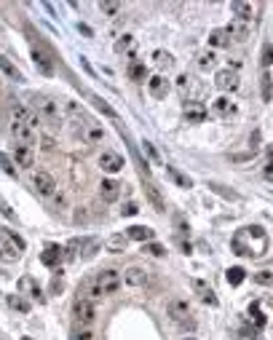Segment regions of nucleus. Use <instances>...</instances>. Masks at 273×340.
<instances>
[{
	"mask_svg": "<svg viewBox=\"0 0 273 340\" xmlns=\"http://www.w3.org/2000/svg\"><path fill=\"white\" fill-rule=\"evenodd\" d=\"M214 64H217V56H214V51H204V54L199 56V67H201L204 72L214 70Z\"/></svg>",
	"mask_w": 273,
	"mask_h": 340,
	"instance_id": "nucleus-28",
	"label": "nucleus"
},
{
	"mask_svg": "<svg viewBox=\"0 0 273 340\" xmlns=\"http://www.w3.org/2000/svg\"><path fill=\"white\" fill-rule=\"evenodd\" d=\"M185 118H187V124H201L206 118V107L196 99H187L185 102Z\"/></svg>",
	"mask_w": 273,
	"mask_h": 340,
	"instance_id": "nucleus-13",
	"label": "nucleus"
},
{
	"mask_svg": "<svg viewBox=\"0 0 273 340\" xmlns=\"http://www.w3.org/2000/svg\"><path fill=\"white\" fill-rule=\"evenodd\" d=\"M260 62H262V67H265V70L273 64V46H270V43L262 46V59H260Z\"/></svg>",
	"mask_w": 273,
	"mask_h": 340,
	"instance_id": "nucleus-43",
	"label": "nucleus"
},
{
	"mask_svg": "<svg viewBox=\"0 0 273 340\" xmlns=\"http://www.w3.org/2000/svg\"><path fill=\"white\" fill-rule=\"evenodd\" d=\"M169 316H172V322L174 324H180V327H193V314H190V306H187V300H180V297H174V300H169Z\"/></svg>",
	"mask_w": 273,
	"mask_h": 340,
	"instance_id": "nucleus-3",
	"label": "nucleus"
},
{
	"mask_svg": "<svg viewBox=\"0 0 273 340\" xmlns=\"http://www.w3.org/2000/svg\"><path fill=\"white\" fill-rule=\"evenodd\" d=\"M230 249L241 257H262L268 252V236L260 225H247L230 239Z\"/></svg>",
	"mask_w": 273,
	"mask_h": 340,
	"instance_id": "nucleus-1",
	"label": "nucleus"
},
{
	"mask_svg": "<svg viewBox=\"0 0 273 340\" xmlns=\"http://www.w3.org/2000/svg\"><path fill=\"white\" fill-rule=\"evenodd\" d=\"M35 107H37V118L41 124H49L51 131L59 129V105L49 97H35Z\"/></svg>",
	"mask_w": 273,
	"mask_h": 340,
	"instance_id": "nucleus-2",
	"label": "nucleus"
},
{
	"mask_svg": "<svg viewBox=\"0 0 273 340\" xmlns=\"http://www.w3.org/2000/svg\"><path fill=\"white\" fill-rule=\"evenodd\" d=\"M0 249H3V254H11V257H19V254L24 252V241L19 239L16 233L0 228Z\"/></svg>",
	"mask_w": 273,
	"mask_h": 340,
	"instance_id": "nucleus-5",
	"label": "nucleus"
},
{
	"mask_svg": "<svg viewBox=\"0 0 273 340\" xmlns=\"http://www.w3.org/2000/svg\"><path fill=\"white\" fill-rule=\"evenodd\" d=\"M81 67H83V70H86L89 75H94V70H91V64H89L86 59H83V56H81Z\"/></svg>",
	"mask_w": 273,
	"mask_h": 340,
	"instance_id": "nucleus-54",
	"label": "nucleus"
},
{
	"mask_svg": "<svg viewBox=\"0 0 273 340\" xmlns=\"http://www.w3.org/2000/svg\"><path fill=\"white\" fill-rule=\"evenodd\" d=\"M214 112H220V116H230V112H233V102L228 97H220L217 102H214Z\"/></svg>",
	"mask_w": 273,
	"mask_h": 340,
	"instance_id": "nucleus-36",
	"label": "nucleus"
},
{
	"mask_svg": "<svg viewBox=\"0 0 273 340\" xmlns=\"http://www.w3.org/2000/svg\"><path fill=\"white\" fill-rule=\"evenodd\" d=\"M97 284L102 289V295H115V292L121 289V284H124V279H121L118 271H102L99 279H97Z\"/></svg>",
	"mask_w": 273,
	"mask_h": 340,
	"instance_id": "nucleus-7",
	"label": "nucleus"
},
{
	"mask_svg": "<svg viewBox=\"0 0 273 340\" xmlns=\"http://www.w3.org/2000/svg\"><path fill=\"white\" fill-rule=\"evenodd\" d=\"M16 289H19V295H27V297L37 300V303H43V292H41V287L35 284L32 276H22V279H19V284H16Z\"/></svg>",
	"mask_w": 273,
	"mask_h": 340,
	"instance_id": "nucleus-12",
	"label": "nucleus"
},
{
	"mask_svg": "<svg viewBox=\"0 0 273 340\" xmlns=\"http://www.w3.org/2000/svg\"><path fill=\"white\" fill-rule=\"evenodd\" d=\"M126 244H129L126 236H112V239L107 241V247H110L112 252H124V249H126Z\"/></svg>",
	"mask_w": 273,
	"mask_h": 340,
	"instance_id": "nucleus-41",
	"label": "nucleus"
},
{
	"mask_svg": "<svg viewBox=\"0 0 273 340\" xmlns=\"http://www.w3.org/2000/svg\"><path fill=\"white\" fill-rule=\"evenodd\" d=\"M22 340H32V337H22Z\"/></svg>",
	"mask_w": 273,
	"mask_h": 340,
	"instance_id": "nucleus-56",
	"label": "nucleus"
},
{
	"mask_svg": "<svg viewBox=\"0 0 273 340\" xmlns=\"http://www.w3.org/2000/svg\"><path fill=\"white\" fill-rule=\"evenodd\" d=\"M105 137V131H102V126L99 124H86V142H99V139Z\"/></svg>",
	"mask_w": 273,
	"mask_h": 340,
	"instance_id": "nucleus-30",
	"label": "nucleus"
},
{
	"mask_svg": "<svg viewBox=\"0 0 273 340\" xmlns=\"http://www.w3.org/2000/svg\"><path fill=\"white\" fill-rule=\"evenodd\" d=\"M78 30H81L83 35H89V37H91V30H89V27H86V24H78Z\"/></svg>",
	"mask_w": 273,
	"mask_h": 340,
	"instance_id": "nucleus-55",
	"label": "nucleus"
},
{
	"mask_svg": "<svg viewBox=\"0 0 273 340\" xmlns=\"http://www.w3.org/2000/svg\"><path fill=\"white\" fill-rule=\"evenodd\" d=\"M145 252L155 254V257H164V254H166V249L161 247V244H147V249H145Z\"/></svg>",
	"mask_w": 273,
	"mask_h": 340,
	"instance_id": "nucleus-50",
	"label": "nucleus"
},
{
	"mask_svg": "<svg viewBox=\"0 0 273 340\" xmlns=\"http://www.w3.org/2000/svg\"><path fill=\"white\" fill-rule=\"evenodd\" d=\"M142 145H145V153H147L150 158H153V161H158V153L153 150V145H150V142H142Z\"/></svg>",
	"mask_w": 273,
	"mask_h": 340,
	"instance_id": "nucleus-53",
	"label": "nucleus"
},
{
	"mask_svg": "<svg viewBox=\"0 0 273 340\" xmlns=\"http://www.w3.org/2000/svg\"><path fill=\"white\" fill-rule=\"evenodd\" d=\"M99 166H102V172H107V174H118L126 164H124V158H121L118 153H112V150H105V153L99 156Z\"/></svg>",
	"mask_w": 273,
	"mask_h": 340,
	"instance_id": "nucleus-11",
	"label": "nucleus"
},
{
	"mask_svg": "<svg viewBox=\"0 0 273 340\" xmlns=\"http://www.w3.org/2000/svg\"><path fill=\"white\" fill-rule=\"evenodd\" d=\"M72 314H75V322H78L81 327H91L94 319H97V306L91 303V300L86 297H78L72 306Z\"/></svg>",
	"mask_w": 273,
	"mask_h": 340,
	"instance_id": "nucleus-4",
	"label": "nucleus"
},
{
	"mask_svg": "<svg viewBox=\"0 0 273 340\" xmlns=\"http://www.w3.org/2000/svg\"><path fill=\"white\" fill-rule=\"evenodd\" d=\"M255 281L257 284H273V271H260V273H255Z\"/></svg>",
	"mask_w": 273,
	"mask_h": 340,
	"instance_id": "nucleus-45",
	"label": "nucleus"
},
{
	"mask_svg": "<svg viewBox=\"0 0 273 340\" xmlns=\"http://www.w3.org/2000/svg\"><path fill=\"white\" fill-rule=\"evenodd\" d=\"M0 72H3L6 78L16 81V83H19V81H24V78H22V72L16 70V64H14L11 59H6V56H0Z\"/></svg>",
	"mask_w": 273,
	"mask_h": 340,
	"instance_id": "nucleus-23",
	"label": "nucleus"
},
{
	"mask_svg": "<svg viewBox=\"0 0 273 340\" xmlns=\"http://www.w3.org/2000/svg\"><path fill=\"white\" fill-rule=\"evenodd\" d=\"M209 187H212V191H217L220 196H225V198H230V201H239V196H236V193H230V191H225V187H222V185H209Z\"/></svg>",
	"mask_w": 273,
	"mask_h": 340,
	"instance_id": "nucleus-49",
	"label": "nucleus"
},
{
	"mask_svg": "<svg viewBox=\"0 0 273 340\" xmlns=\"http://www.w3.org/2000/svg\"><path fill=\"white\" fill-rule=\"evenodd\" d=\"M129 78L131 81H137V83H142L145 78H147V67H145V62H131L129 64Z\"/></svg>",
	"mask_w": 273,
	"mask_h": 340,
	"instance_id": "nucleus-25",
	"label": "nucleus"
},
{
	"mask_svg": "<svg viewBox=\"0 0 273 340\" xmlns=\"http://www.w3.org/2000/svg\"><path fill=\"white\" fill-rule=\"evenodd\" d=\"M91 102H94V107H97V110L102 112V116H107V118H118V116H115V110H112V107L107 105V102L102 99V97H97V94H91Z\"/></svg>",
	"mask_w": 273,
	"mask_h": 340,
	"instance_id": "nucleus-27",
	"label": "nucleus"
},
{
	"mask_svg": "<svg viewBox=\"0 0 273 340\" xmlns=\"http://www.w3.org/2000/svg\"><path fill=\"white\" fill-rule=\"evenodd\" d=\"M169 174H172V179H174V182H177V185H180V187H193V182H190V177H185L182 172H177V169H174V166H169Z\"/></svg>",
	"mask_w": 273,
	"mask_h": 340,
	"instance_id": "nucleus-39",
	"label": "nucleus"
},
{
	"mask_svg": "<svg viewBox=\"0 0 273 340\" xmlns=\"http://www.w3.org/2000/svg\"><path fill=\"white\" fill-rule=\"evenodd\" d=\"M262 97H265V102H270V75L268 72L262 75Z\"/></svg>",
	"mask_w": 273,
	"mask_h": 340,
	"instance_id": "nucleus-48",
	"label": "nucleus"
},
{
	"mask_svg": "<svg viewBox=\"0 0 273 340\" xmlns=\"http://www.w3.org/2000/svg\"><path fill=\"white\" fill-rule=\"evenodd\" d=\"M11 161L16 166H22V169H30L35 164V153H32V147H24V145H16L14 147V158Z\"/></svg>",
	"mask_w": 273,
	"mask_h": 340,
	"instance_id": "nucleus-14",
	"label": "nucleus"
},
{
	"mask_svg": "<svg viewBox=\"0 0 273 340\" xmlns=\"http://www.w3.org/2000/svg\"><path fill=\"white\" fill-rule=\"evenodd\" d=\"M153 62H155V67L161 70V72H164V70L169 72V70L174 67V56L169 54V51H155V54H153Z\"/></svg>",
	"mask_w": 273,
	"mask_h": 340,
	"instance_id": "nucleus-24",
	"label": "nucleus"
},
{
	"mask_svg": "<svg viewBox=\"0 0 273 340\" xmlns=\"http://www.w3.org/2000/svg\"><path fill=\"white\" fill-rule=\"evenodd\" d=\"M83 297H86V300H91V303H97V300H99V297H105V295H102V289H99V284H97V281H89V284H86V289H83Z\"/></svg>",
	"mask_w": 273,
	"mask_h": 340,
	"instance_id": "nucleus-31",
	"label": "nucleus"
},
{
	"mask_svg": "<svg viewBox=\"0 0 273 340\" xmlns=\"http://www.w3.org/2000/svg\"><path fill=\"white\" fill-rule=\"evenodd\" d=\"M62 254H64V249L59 247V244H49V247L43 249V254H41V262H43V266H49V268H54V266H59Z\"/></svg>",
	"mask_w": 273,
	"mask_h": 340,
	"instance_id": "nucleus-19",
	"label": "nucleus"
},
{
	"mask_svg": "<svg viewBox=\"0 0 273 340\" xmlns=\"http://www.w3.org/2000/svg\"><path fill=\"white\" fill-rule=\"evenodd\" d=\"M99 11L105 16H115L121 11V3H115V0H105V3H99Z\"/></svg>",
	"mask_w": 273,
	"mask_h": 340,
	"instance_id": "nucleus-40",
	"label": "nucleus"
},
{
	"mask_svg": "<svg viewBox=\"0 0 273 340\" xmlns=\"http://www.w3.org/2000/svg\"><path fill=\"white\" fill-rule=\"evenodd\" d=\"M32 62H35V67L41 70L43 75H54V59H51V54L43 49V43L32 41Z\"/></svg>",
	"mask_w": 273,
	"mask_h": 340,
	"instance_id": "nucleus-6",
	"label": "nucleus"
},
{
	"mask_svg": "<svg viewBox=\"0 0 273 340\" xmlns=\"http://www.w3.org/2000/svg\"><path fill=\"white\" fill-rule=\"evenodd\" d=\"M131 49H134V37H131V35H124V37H118V41H115V51L118 54H129Z\"/></svg>",
	"mask_w": 273,
	"mask_h": 340,
	"instance_id": "nucleus-35",
	"label": "nucleus"
},
{
	"mask_svg": "<svg viewBox=\"0 0 273 340\" xmlns=\"http://www.w3.org/2000/svg\"><path fill=\"white\" fill-rule=\"evenodd\" d=\"M0 257H3V249H0Z\"/></svg>",
	"mask_w": 273,
	"mask_h": 340,
	"instance_id": "nucleus-58",
	"label": "nucleus"
},
{
	"mask_svg": "<svg viewBox=\"0 0 273 340\" xmlns=\"http://www.w3.org/2000/svg\"><path fill=\"white\" fill-rule=\"evenodd\" d=\"M177 89H180L182 94L199 91V86H196V83H193V78H190V75H180V78H177Z\"/></svg>",
	"mask_w": 273,
	"mask_h": 340,
	"instance_id": "nucleus-33",
	"label": "nucleus"
},
{
	"mask_svg": "<svg viewBox=\"0 0 273 340\" xmlns=\"http://www.w3.org/2000/svg\"><path fill=\"white\" fill-rule=\"evenodd\" d=\"M214 83H217V89H222V91H236L241 86V78H239L236 70L225 67V70H220L217 75H214Z\"/></svg>",
	"mask_w": 273,
	"mask_h": 340,
	"instance_id": "nucleus-8",
	"label": "nucleus"
},
{
	"mask_svg": "<svg viewBox=\"0 0 273 340\" xmlns=\"http://www.w3.org/2000/svg\"><path fill=\"white\" fill-rule=\"evenodd\" d=\"M137 212H139V206H137V204H126L124 209H121V214H124V217H134Z\"/></svg>",
	"mask_w": 273,
	"mask_h": 340,
	"instance_id": "nucleus-52",
	"label": "nucleus"
},
{
	"mask_svg": "<svg viewBox=\"0 0 273 340\" xmlns=\"http://www.w3.org/2000/svg\"><path fill=\"white\" fill-rule=\"evenodd\" d=\"M230 11H233V16H236L239 22H249L252 14H255V8H252V3H241V0H233V3H230Z\"/></svg>",
	"mask_w": 273,
	"mask_h": 340,
	"instance_id": "nucleus-22",
	"label": "nucleus"
},
{
	"mask_svg": "<svg viewBox=\"0 0 273 340\" xmlns=\"http://www.w3.org/2000/svg\"><path fill=\"white\" fill-rule=\"evenodd\" d=\"M0 166H3V172H6L8 177H16V166H14V161H11L6 153H0Z\"/></svg>",
	"mask_w": 273,
	"mask_h": 340,
	"instance_id": "nucleus-42",
	"label": "nucleus"
},
{
	"mask_svg": "<svg viewBox=\"0 0 273 340\" xmlns=\"http://www.w3.org/2000/svg\"><path fill=\"white\" fill-rule=\"evenodd\" d=\"M62 289H64V279H62V271H56L54 279H51V292H54V295H59Z\"/></svg>",
	"mask_w": 273,
	"mask_h": 340,
	"instance_id": "nucleus-44",
	"label": "nucleus"
},
{
	"mask_svg": "<svg viewBox=\"0 0 273 340\" xmlns=\"http://www.w3.org/2000/svg\"><path fill=\"white\" fill-rule=\"evenodd\" d=\"M11 137L16 139L19 145L30 147L35 142V129H30V124H22V121H14L11 124Z\"/></svg>",
	"mask_w": 273,
	"mask_h": 340,
	"instance_id": "nucleus-9",
	"label": "nucleus"
},
{
	"mask_svg": "<svg viewBox=\"0 0 273 340\" xmlns=\"http://www.w3.org/2000/svg\"><path fill=\"white\" fill-rule=\"evenodd\" d=\"M8 303H11V308H16V311H22V314H30V300H24L22 295H11L8 297Z\"/></svg>",
	"mask_w": 273,
	"mask_h": 340,
	"instance_id": "nucleus-32",
	"label": "nucleus"
},
{
	"mask_svg": "<svg viewBox=\"0 0 273 340\" xmlns=\"http://www.w3.org/2000/svg\"><path fill=\"white\" fill-rule=\"evenodd\" d=\"M153 236H155V231L153 228H147V225H131V228L126 231V239L129 241H153Z\"/></svg>",
	"mask_w": 273,
	"mask_h": 340,
	"instance_id": "nucleus-18",
	"label": "nucleus"
},
{
	"mask_svg": "<svg viewBox=\"0 0 273 340\" xmlns=\"http://www.w3.org/2000/svg\"><path fill=\"white\" fill-rule=\"evenodd\" d=\"M249 316L255 319V327H257V329L265 327V316H262V311H260V303H252V306H249Z\"/></svg>",
	"mask_w": 273,
	"mask_h": 340,
	"instance_id": "nucleus-38",
	"label": "nucleus"
},
{
	"mask_svg": "<svg viewBox=\"0 0 273 340\" xmlns=\"http://www.w3.org/2000/svg\"><path fill=\"white\" fill-rule=\"evenodd\" d=\"M11 116H14V121H22V124H27V118H30L32 112L27 110L24 105H16V102H14V105H11Z\"/></svg>",
	"mask_w": 273,
	"mask_h": 340,
	"instance_id": "nucleus-37",
	"label": "nucleus"
},
{
	"mask_svg": "<svg viewBox=\"0 0 273 340\" xmlns=\"http://www.w3.org/2000/svg\"><path fill=\"white\" fill-rule=\"evenodd\" d=\"M0 212H3V214L8 217V220H14V209L6 204V198H3V196H0Z\"/></svg>",
	"mask_w": 273,
	"mask_h": 340,
	"instance_id": "nucleus-51",
	"label": "nucleus"
},
{
	"mask_svg": "<svg viewBox=\"0 0 273 340\" xmlns=\"http://www.w3.org/2000/svg\"><path fill=\"white\" fill-rule=\"evenodd\" d=\"M32 187H35L37 196H54L56 182L49 172H37V174H32Z\"/></svg>",
	"mask_w": 273,
	"mask_h": 340,
	"instance_id": "nucleus-10",
	"label": "nucleus"
},
{
	"mask_svg": "<svg viewBox=\"0 0 273 340\" xmlns=\"http://www.w3.org/2000/svg\"><path fill=\"white\" fill-rule=\"evenodd\" d=\"M99 196H102V201H118V196H121V182H115V179H102V185H99Z\"/></svg>",
	"mask_w": 273,
	"mask_h": 340,
	"instance_id": "nucleus-15",
	"label": "nucleus"
},
{
	"mask_svg": "<svg viewBox=\"0 0 273 340\" xmlns=\"http://www.w3.org/2000/svg\"><path fill=\"white\" fill-rule=\"evenodd\" d=\"M244 279H247V271L244 268H228V284L230 287H239Z\"/></svg>",
	"mask_w": 273,
	"mask_h": 340,
	"instance_id": "nucleus-34",
	"label": "nucleus"
},
{
	"mask_svg": "<svg viewBox=\"0 0 273 340\" xmlns=\"http://www.w3.org/2000/svg\"><path fill=\"white\" fill-rule=\"evenodd\" d=\"M190 284H193V289H196V292H199V295H201V300H204L206 306H212V308L217 306V295H214V292H212V287L206 284V281H201V279H193Z\"/></svg>",
	"mask_w": 273,
	"mask_h": 340,
	"instance_id": "nucleus-21",
	"label": "nucleus"
},
{
	"mask_svg": "<svg viewBox=\"0 0 273 340\" xmlns=\"http://www.w3.org/2000/svg\"><path fill=\"white\" fill-rule=\"evenodd\" d=\"M185 340H196V337H185Z\"/></svg>",
	"mask_w": 273,
	"mask_h": 340,
	"instance_id": "nucleus-57",
	"label": "nucleus"
},
{
	"mask_svg": "<svg viewBox=\"0 0 273 340\" xmlns=\"http://www.w3.org/2000/svg\"><path fill=\"white\" fill-rule=\"evenodd\" d=\"M124 284H129V287H145L147 284V273L142 271V268H129V271H124Z\"/></svg>",
	"mask_w": 273,
	"mask_h": 340,
	"instance_id": "nucleus-20",
	"label": "nucleus"
},
{
	"mask_svg": "<svg viewBox=\"0 0 273 340\" xmlns=\"http://www.w3.org/2000/svg\"><path fill=\"white\" fill-rule=\"evenodd\" d=\"M75 340H94L91 327H81V329H75Z\"/></svg>",
	"mask_w": 273,
	"mask_h": 340,
	"instance_id": "nucleus-46",
	"label": "nucleus"
},
{
	"mask_svg": "<svg viewBox=\"0 0 273 340\" xmlns=\"http://www.w3.org/2000/svg\"><path fill=\"white\" fill-rule=\"evenodd\" d=\"M225 32H228V37H233V41H247L249 37V22H239V19H230V24L225 27Z\"/></svg>",
	"mask_w": 273,
	"mask_h": 340,
	"instance_id": "nucleus-16",
	"label": "nucleus"
},
{
	"mask_svg": "<svg viewBox=\"0 0 273 340\" xmlns=\"http://www.w3.org/2000/svg\"><path fill=\"white\" fill-rule=\"evenodd\" d=\"M228 43H230V37L225 30H214L209 35V46H214V49H222V46H228Z\"/></svg>",
	"mask_w": 273,
	"mask_h": 340,
	"instance_id": "nucleus-29",
	"label": "nucleus"
},
{
	"mask_svg": "<svg viewBox=\"0 0 273 340\" xmlns=\"http://www.w3.org/2000/svg\"><path fill=\"white\" fill-rule=\"evenodd\" d=\"M62 107H64V112H67V116H81V107L75 105L72 99H64V105H62Z\"/></svg>",
	"mask_w": 273,
	"mask_h": 340,
	"instance_id": "nucleus-47",
	"label": "nucleus"
},
{
	"mask_svg": "<svg viewBox=\"0 0 273 340\" xmlns=\"http://www.w3.org/2000/svg\"><path fill=\"white\" fill-rule=\"evenodd\" d=\"M145 193H147V198H150V204L155 206V212H164V209H166V204H164V198H161V193H158L155 185H145Z\"/></svg>",
	"mask_w": 273,
	"mask_h": 340,
	"instance_id": "nucleus-26",
	"label": "nucleus"
},
{
	"mask_svg": "<svg viewBox=\"0 0 273 340\" xmlns=\"http://www.w3.org/2000/svg\"><path fill=\"white\" fill-rule=\"evenodd\" d=\"M147 89H150V94H153L155 99H166L169 81L164 78V75H153V78H147Z\"/></svg>",
	"mask_w": 273,
	"mask_h": 340,
	"instance_id": "nucleus-17",
	"label": "nucleus"
}]
</instances>
